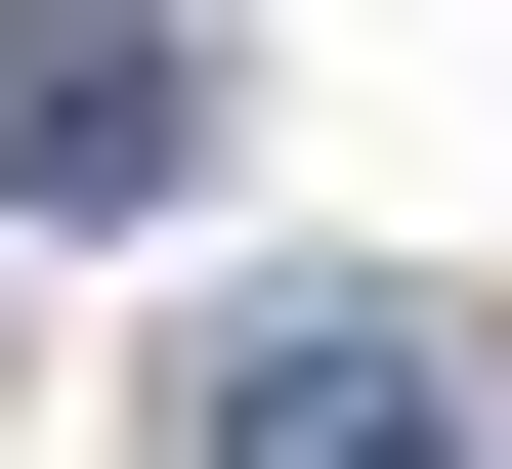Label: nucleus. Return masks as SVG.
I'll return each instance as SVG.
<instances>
[{
  "instance_id": "obj_1",
  "label": "nucleus",
  "mask_w": 512,
  "mask_h": 469,
  "mask_svg": "<svg viewBox=\"0 0 512 469\" xmlns=\"http://www.w3.org/2000/svg\"><path fill=\"white\" fill-rule=\"evenodd\" d=\"M171 469H512V384H470V299H214Z\"/></svg>"
},
{
  "instance_id": "obj_2",
  "label": "nucleus",
  "mask_w": 512,
  "mask_h": 469,
  "mask_svg": "<svg viewBox=\"0 0 512 469\" xmlns=\"http://www.w3.org/2000/svg\"><path fill=\"white\" fill-rule=\"evenodd\" d=\"M214 128H256L214 0H0V214H214Z\"/></svg>"
}]
</instances>
